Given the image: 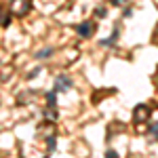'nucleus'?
I'll use <instances>...</instances> for the list:
<instances>
[{"mask_svg": "<svg viewBox=\"0 0 158 158\" xmlns=\"http://www.w3.org/2000/svg\"><path fill=\"white\" fill-rule=\"evenodd\" d=\"M32 11V0H11V13L15 17H25Z\"/></svg>", "mask_w": 158, "mask_h": 158, "instance_id": "nucleus-1", "label": "nucleus"}, {"mask_svg": "<svg viewBox=\"0 0 158 158\" xmlns=\"http://www.w3.org/2000/svg\"><path fill=\"white\" fill-rule=\"evenodd\" d=\"M76 32H78V36H82V38H91L95 32H97V21L86 19V21L76 25Z\"/></svg>", "mask_w": 158, "mask_h": 158, "instance_id": "nucleus-2", "label": "nucleus"}, {"mask_svg": "<svg viewBox=\"0 0 158 158\" xmlns=\"http://www.w3.org/2000/svg\"><path fill=\"white\" fill-rule=\"evenodd\" d=\"M150 116H152V108L148 106V103H139L137 108L133 110V122H148L150 120Z\"/></svg>", "mask_w": 158, "mask_h": 158, "instance_id": "nucleus-3", "label": "nucleus"}, {"mask_svg": "<svg viewBox=\"0 0 158 158\" xmlns=\"http://www.w3.org/2000/svg\"><path fill=\"white\" fill-rule=\"evenodd\" d=\"M68 89H72V78L65 76V74H59L55 78V93L57 91H68Z\"/></svg>", "mask_w": 158, "mask_h": 158, "instance_id": "nucleus-4", "label": "nucleus"}, {"mask_svg": "<svg viewBox=\"0 0 158 158\" xmlns=\"http://www.w3.org/2000/svg\"><path fill=\"white\" fill-rule=\"evenodd\" d=\"M11 23V15L6 13V9H0V27H6Z\"/></svg>", "mask_w": 158, "mask_h": 158, "instance_id": "nucleus-5", "label": "nucleus"}, {"mask_svg": "<svg viewBox=\"0 0 158 158\" xmlns=\"http://www.w3.org/2000/svg\"><path fill=\"white\" fill-rule=\"evenodd\" d=\"M116 38H118V27H116V30H114V34H112V36L108 38V40H101V47H112V44H114V42H116Z\"/></svg>", "mask_w": 158, "mask_h": 158, "instance_id": "nucleus-6", "label": "nucleus"}, {"mask_svg": "<svg viewBox=\"0 0 158 158\" xmlns=\"http://www.w3.org/2000/svg\"><path fill=\"white\" fill-rule=\"evenodd\" d=\"M51 55H53V49H42V51H38L34 57H36V59H47V57H51Z\"/></svg>", "mask_w": 158, "mask_h": 158, "instance_id": "nucleus-7", "label": "nucleus"}, {"mask_svg": "<svg viewBox=\"0 0 158 158\" xmlns=\"http://www.w3.org/2000/svg\"><path fill=\"white\" fill-rule=\"evenodd\" d=\"M47 106L49 108H57V103H55V91L53 93H47Z\"/></svg>", "mask_w": 158, "mask_h": 158, "instance_id": "nucleus-8", "label": "nucleus"}, {"mask_svg": "<svg viewBox=\"0 0 158 158\" xmlns=\"http://www.w3.org/2000/svg\"><path fill=\"white\" fill-rule=\"evenodd\" d=\"M129 0H112V4H116V6H124Z\"/></svg>", "mask_w": 158, "mask_h": 158, "instance_id": "nucleus-9", "label": "nucleus"}, {"mask_svg": "<svg viewBox=\"0 0 158 158\" xmlns=\"http://www.w3.org/2000/svg\"><path fill=\"white\" fill-rule=\"evenodd\" d=\"M106 156H110V158H116V156H118V154H116L114 150H108V152H106Z\"/></svg>", "mask_w": 158, "mask_h": 158, "instance_id": "nucleus-10", "label": "nucleus"}, {"mask_svg": "<svg viewBox=\"0 0 158 158\" xmlns=\"http://www.w3.org/2000/svg\"><path fill=\"white\" fill-rule=\"evenodd\" d=\"M150 131H152L154 135H158V122H154V124H152V129H150Z\"/></svg>", "mask_w": 158, "mask_h": 158, "instance_id": "nucleus-11", "label": "nucleus"}, {"mask_svg": "<svg viewBox=\"0 0 158 158\" xmlns=\"http://www.w3.org/2000/svg\"><path fill=\"white\" fill-rule=\"evenodd\" d=\"M38 72H40V70H32V72L27 74V78H34V76H38Z\"/></svg>", "mask_w": 158, "mask_h": 158, "instance_id": "nucleus-12", "label": "nucleus"}, {"mask_svg": "<svg viewBox=\"0 0 158 158\" xmlns=\"http://www.w3.org/2000/svg\"><path fill=\"white\" fill-rule=\"evenodd\" d=\"M154 42L158 44V25H156V30H154Z\"/></svg>", "mask_w": 158, "mask_h": 158, "instance_id": "nucleus-13", "label": "nucleus"}, {"mask_svg": "<svg viewBox=\"0 0 158 158\" xmlns=\"http://www.w3.org/2000/svg\"><path fill=\"white\" fill-rule=\"evenodd\" d=\"M156 78H158V72H156Z\"/></svg>", "mask_w": 158, "mask_h": 158, "instance_id": "nucleus-14", "label": "nucleus"}]
</instances>
